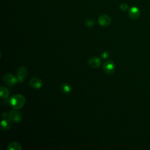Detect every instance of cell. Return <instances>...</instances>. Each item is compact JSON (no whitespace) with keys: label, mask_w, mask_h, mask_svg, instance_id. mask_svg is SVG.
<instances>
[{"label":"cell","mask_w":150,"mask_h":150,"mask_svg":"<svg viewBox=\"0 0 150 150\" xmlns=\"http://www.w3.org/2000/svg\"><path fill=\"white\" fill-rule=\"evenodd\" d=\"M26 99L25 97L20 94L13 95L10 98V103L11 107L15 110L22 109L25 105Z\"/></svg>","instance_id":"6da1fadb"},{"label":"cell","mask_w":150,"mask_h":150,"mask_svg":"<svg viewBox=\"0 0 150 150\" xmlns=\"http://www.w3.org/2000/svg\"><path fill=\"white\" fill-rule=\"evenodd\" d=\"M3 80L5 83L8 86H14L18 82L17 77L14 76L11 73H7L3 77Z\"/></svg>","instance_id":"7a4b0ae2"},{"label":"cell","mask_w":150,"mask_h":150,"mask_svg":"<svg viewBox=\"0 0 150 150\" xmlns=\"http://www.w3.org/2000/svg\"><path fill=\"white\" fill-rule=\"evenodd\" d=\"M103 69L107 74L112 75L115 71V65L112 60H109L104 63Z\"/></svg>","instance_id":"3957f363"},{"label":"cell","mask_w":150,"mask_h":150,"mask_svg":"<svg viewBox=\"0 0 150 150\" xmlns=\"http://www.w3.org/2000/svg\"><path fill=\"white\" fill-rule=\"evenodd\" d=\"M9 119L13 122L19 123H21L22 120V114L17 110H12L8 114Z\"/></svg>","instance_id":"277c9868"},{"label":"cell","mask_w":150,"mask_h":150,"mask_svg":"<svg viewBox=\"0 0 150 150\" xmlns=\"http://www.w3.org/2000/svg\"><path fill=\"white\" fill-rule=\"evenodd\" d=\"M28 73V69L25 66H20L18 69L17 72V78H18L19 82H23L25 80V79L27 77Z\"/></svg>","instance_id":"5b68a950"},{"label":"cell","mask_w":150,"mask_h":150,"mask_svg":"<svg viewBox=\"0 0 150 150\" xmlns=\"http://www.w3.org/2000/svg\"><path fill=\"white\" fill-rule=\"evenodd\" d=\"M98 24L100 25L102 27H108L112 23V19L111 18L107 15H102L99 17L98 19Z\"/></svg>","instance_id":"8992f818"},{"label":"cell","mask_w":150,"mask_h":150,"mask_svg":"<svg viewBox=\"0 0 150 150\" xmlns=\"http://www.w3.org/2000/svg\"><path fill=\"white\" fill-rule=\"evenodd\" d=\"M88 64L93 68H97L102 65V60L98 57H92L89 59Z\"/></svg>","instance_id":"52a82bcc"},{"label":"cell","mask_w":150,"mask_h":150,"mask_svg":"<svg viewBox=\"0 0 150 150\" xmlns=\"http://www.w3.org/2000/svg\"><path fill=\"white\" fill-rule=\"evenodd\" d=\"M29 85L31 87H32L33 89H39L42 87V86L43 85V82L39 78L34 77L30 80Z\"/></svg>","instance_id":"ba28073f"},{"label":"cell","mask_w":150,"mask_h":150,"mask_svg":"<svg viewBox=\"0 0 150 150\" xmlns=\"http://www.w3.org/2000/svg\"><path fill=\"white\" fill-rule=\"evenodd\" d=\"M128 15L133 20H137L140 16V10L136 7H132L128 10Z\"/></svg>","instance_id":"9c48e42d"},{"label":"cell","mask_w":150,"mask_h":150,"mask_svg":"<svg viewBox=\"0 0 150 150\" xmlns=\"http://www.w3.org/2000/svg\"><path fill=\"white\" fill-rule=\"evenodd\" d=\"M11 123L10 120L7 119H4L2 120L1 124V128L2 130L4 131H7L11 128Z\"/></svg>","instance_id":"30bf717a"},{"label":"cell","mask_w":150,"mask_h":150,"mask_svg":"<svg viewBox=\"0 0 150 150\" xmlns=\"http://www.w3.org/2000/svg\"><path fill=\"white\" fill-rule=\"evenodd\" d=\"M8 150H21V145L17 142H13L8 144L7 147Z\"/></svg>","instance_id":"8fae6325"},{"label":"cell","mask_w":150,"mask_h":150,"mask_svg":"<svg viewBox=\"0 0 150 150\" xmlns=\"http://www.w3.org/2000/svg\"><path fill=\"white\" fill-rule=\"evenodd\" d=\"M0 94L2 98H7L9 96L8 89L4 86H1L0 88Z\"/></svg>","instance_id":"7c38bea8"},{"label":"cell","mask_w":150,"mask_h":150,"mask_svg":"<svg viewBox=\"0 0 150 150\" xmlns=\"http://www.w3.org/2000/svg\"><path fill=\"white\" fill-rule=\"evenodd\" d=\"M61 88L62 92L65 94H69L71 91V87L67 83H64L62 84Z\"/></svg>","instance_id":"4fadbf2b"},{"label":"cell","mask_w":150,"mask_h":150,"mask_svg":"<svg viewBox=\"0 0 150 150\" xmlns=\"http://www.w3.org/2000/svg\"><path fill=\"white\" fill-rule=\"evenodd\" d=\"M95 24V21L91 18H88L86 21V25L88 27H92Z\"/></svg>","instance_id":"5bb4252c"},{"label":"cell","mask_w":150,"mask_h":150,"mask_svg":"<svg viewBox=\"0 0 150 150\" xmlns=\"http://www.w3.org/2000/svg\"><path fill=\"white\" fill-rule=\"evenodd\" d=\"M120 8L123 11H127L128 10V6L126 3H123L120 6Z\"/></svg>","instance_id":"9a60e30c"},{"label":"cell","mask_w":150,"mask_h":150,"mask_svg":"<svg viewBox=\"0 0 150 150\" xmlns=\"http://www.w3.org/2000/svg\"><path fill=\"white\" fill-rule=\"evenodd\" d=\"M102 57H103V58L106 59V58H107L109 57V53H108L107 52H103V53L102 54Z\"/></svg>","instance_id":"2e32d148"},{"label":"cell","mask_w":150,"mask_h":150,"mask_svg":"<svg viewBox=\"0 0 150 150\" xmlns=\"http://www.w3.org/2000/svg\"><path fill=\"white\" fill-rule=\"evenodd\" d=\"M7 113L5 112V113H3V117L4 118V119H6V117H7Z\"/></svg>","instance_id":"e0dca14e"}]
</instances>
